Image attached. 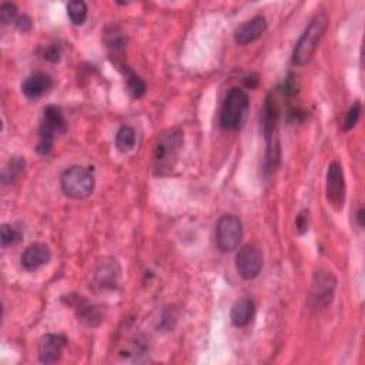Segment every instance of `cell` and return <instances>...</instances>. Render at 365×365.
<instances>
[{
	"mask_svg": "<svg viewBox=\"0 0 365 365\" xmlns=\"http://www.w3.org/2000/svg\"><path fill=\"white\" fill-rule=\"evenodd\" d=\"M183 141L184 134L180 128H169L159 136L153 149V170L156 176L163 177L173 173Z\"/></svg>",
	"mask_w": 365,
	"mask_h": 365,
	"instance_id": "cell-1",
	"label": "cell"
},
{
	"mask_svg": "<svg viewBox=\"0 0 365 365\" xmlns=\"http://www.w3.org/2000/svg\"><path fill=\"white\" fill-rule=\"evenodd\" d=\"M328 28V16L324 11H318L310 20L304 33L296 44L293 53V63L296 66H306L314 57L317 47L324 37Z\"/></svg>",
	"mask_w": 365,
	"mask_h": 365,
	"instance_id": "cell-2",
	"label": "cell"
},
{
	"mask_svg": "<svg viewBox=\"0 0 365 365\" xmlns=\"http://www.w3.org/2000/svg\"><path fill=\"white\" fill-rule=\"evenodd\" d=\"M250 107V97L247 92L240 88H233L227 92L222 110H220V126L225 130H240Z\"/></svg>",
	"mask_w": 365,
	"mask_h": 365,
	"instance_id": "cell-3",
	"label": "cell"
},
{
	"mask_svg": "<svg viewBox=\"0 0 365 365\" xmlns=\"http://www.w3.org/2000/svg\"><path fill=\"white\" fill-rule=\"evenodd\" d=\"M67 130V121L60 107L47 106L43 112V119L39 128L40 141L36 148V152L42 156H46L52 152L53 143L56 137L64 134Z\"/></svg>",
	"mask_w": 365,
	"mask_h": 365,
	"instance_id": "cell-4",
	"label": "cell"
},
{
	"mask_svg": "<svg viewBox=\"0 0 365 365\" xmlns=\"http://www.w3.org/2000/svg\"><path fill=\"white\" fill-rule=\"evenodd\" d=\"M60 184L67 197L82 200L93 193L96 179L90 169L83 166H71L61 174Z\"/></svg>",
	"mask_w": 365,
	"mask_h": 365,
	"instance_id": "cell-5",
	"label": "cell"
},
{
	"mask_svg": "<svg viewBox=\"0 0 365 365\" xmlns=\"http://www.w3.org/2000/svg\"><path fill=\"white\" fill-rule=\"evenodd\" d=\"M243 239V223L233 214H225L220 217L215 226V244L222 253L234 251Z\"/></svg>",
	"mask_w": 365,
	"mask_h": 365,
	"instance_id": "cell-6",
	"label": "cell"
},
{
	"mask_svg": "<svg viewBox=\"0 0 365 365\" xmlns=\"http://www.w3.org/2000/svg\"><path fill=\"white\" fill-rule=\"evenodd\" d=\"M337 278L330 271H318L314 275L311 291H310V307L311 310H321L328 307L335 294Z\"/></svg>",
	"mask_w": 365,
	"mask_h": 365,
	"instance_id": "cell-7",
	"label": "cell"
},
{
	"mask_svg": "<svg viewBox=\"0 0 365 365\" xmlns=\"http://www.w3.org/2000/svg\"><path fill=\"white\" fill-rule=\"evenodd\" d=\"M237 273L244 280H254L263 270L261 250L254 244H246L240 249L236 257Z\"/></svg>",
	"mask_w": 365,
	"mask_h": 365,
	"instance_id": "cell-8",
	"label": "cell"
},
{
	"mask_svg": "<svg viewBox=\"0 0 365 365\" xmlns=\"http://www.w3.org/2000/svg\"><path fill=\"white\" fill-rule=\"evenodd\" d=\"M327 198L328 203L340 211L345 203V177L344 170L338 162H333L327 172Z\"/></svg>",
	"mask_w": 365,
	"mask_h": 365,
	"instance_id": "cell-9",
	"label": "cell"
},
{
	"mask_svg": "<svg viewBox=\"0 0 365 365\" xmlns=\"http://www.w3.org/2000/svg\"><path fill=\"white\" fill-rule=\"evenodd\" d=\"M121 277V268L117 260H103L95 273V287L99 291H113L119 287Z\"/></svg>",
	"mask_w": 365,
	"mask_h": 365,
	"instance_id": "cell-10",
	"label": "cell"
},
{
	"mask_svg": "<svg viewBox=\"0 0 365 365\" xmlns=\"http://www.w3.org/2000/svg\"><path fill=\"white\" fill-rule=\"evenodd\" d=\"M278 119H280L278 102L273 95H268L265 99L264 107L261 110V128H263V134H264L267 144L280 141L278 133H277Z\"/></svg>",
	"mask_w": 365,
	"mask_h": 365,
	"instance_id": "cell-11",
	"label": "cell"
},
{
	"mask_svg": "<svg viewBox=\"0 0 365 365\" xmlns=\"http://www.w3.org/2000/svg\"><path fill=\"white\" fill-rule=\"evenodd\" d=\"M67 338L61 334H46L39 341V359L42 364H54L60 359L67 345Z\"/></svg>",
	"mask_w": 365,
	"mask_h": 365,
	"instance_id": "cell-12",
	"label": "cell"
},
{
	"mask_svg": "<svg viewBox=\"0 0 365 365\" xmlns=\"http://www.w3.org/2000/svg\"><path fill=\"white\" fill-rule=\"evenodd\" d=\"M267 28H268L267 19L264 16L258 15L237 28V30L234 33V40L240 46L250 44V43L256 42L257 39H260L265 33Z\"/></svg>",
	"mask_w": 365,
	"mask_h": 365,
	"instance_id": "cell-13",
	"label": "cell"
},
{
	"mask_svg": "<svg viewBox=\"0 0 365 365\" xmlns=\"http://www.w3.org/2000/svg\"><path fill=\"white\" fill-rule=\"evenodd\" d=\"M52 260L50 249L43 243L30 244L22 254L20 263L26 271H36Z\"/></svg>",
	"mask_w": 365,
	"mask_h": 365,
	"instance_id": "cell-14",
	"label": "cell"
},
{
	"mask_svg": "<svg viewBox=\"0 0 365 365\" xmlns=\"http://www.w3.org/2000/svg\"><path fill=\"white\" fill-rule=\"evenodd\" d=\"M53 88V79L47 73H35L22 83V92L28 99H39Z\"/></svg>",
	"mask_w": 365,
	"mask_h": 365,
	"instance_id": "cell-15",
	"label": "cell"
},
{
	"mask_svg": "<svg viewBox=\"0 0 365 365\" xmlns=\"http://www.w3.org/2000/svg\"><path fill=\"white\" fill-rule=\"evenodd\" d=\"M254 314H256L254 301L249 297H244V299H240L234 303V306L232 309L230 318H232L233 325H236L239 328H243V327H247L253 321Z\"/></svg>",
	"mask_w": 365,
	"mask_h": 365,
	"instance_id": "cell-16",
	"label": "cell"
},
{
	"mask_svg": "<svg viewBox=\"0 0 365 365\" xmlns=\"http://www.w3.org/2000/svg\"><path fill=\"white\" fill-rule=\"evenodd\" d=\"M75 307H76V316L83 325L89 328H95L102 324L103 311L100 307L89 304L83 299H78V303L75 304Z\"/></svg>",
	"mask_w": 365,
	"mask_h": 365,
	"instance_id": "cell-17",
	"label": "cell"
},
{
	"mask_svg": "<svg viewBox=\"0 0 365 365\" xmlns=\"http://www.w3.org/2000/svg\"><path fill=\"white\" fill-rule=\"evenodd\" d=\"M121 73L126 78V88H127L128 95L133 99H141L145 95V90H148L144 80L137 75V73H134L130 67L124 68Z\"/></svg>",
	"mask_w": 365,
	"mask_h": 365,
	"instance_id": "cell-18",
	"label": "cell"
},
{
	"mask_svg": "<svg viewBox=\"0 0 365 365\" xmlns=\"http://www.w3.org/2000/svg\"><path fill=\"white\" fill-rule=\"evenodd\" d=\"M136 131L130 126H123L119 128L116 134V148L121 153H128L134 149L136 145Z\"/></svg>",
	"mask_w": 365,
	"mask_h": 365,
	"instance_id": "cell-19",
	"label": "cell"
},
{
	"mask_svg": "<svg viewBox=\"0 0 365 365\" xmlns=\"http://www.w3.org/2000/svg\"><path fill=\"white\" fill-rule=\"evenodd\" d=\"M67 16L75 26L85 25L88 19V5L82 0H73L67 4Z\"/></svg>",
	"mask_w": 365,
	"mask_h": 365,
	"instance_id": "cell-20",
	"label": "cell"
},
{
	"mask_svg": "<svg viewBox=\"0 0 365 365\" xmlns=\"http://www.w3.org/2000/svg\"><path fill=\"white\" fill-rule=\"evenodd\" d=\"M26 169V163L25 159L22 157H13L11 159L9 164L6 166L4 174H2V180L5 184H12L15 183L18 179L22 177V174L25 173Z\"/></svg>",
	"mask_w": 365,
	"mask_h": 365,
	"instance_id": "cell-21",
	"label": "cell"
},
{
	"mask_svg": "<svg viewBox=\"0 0 365 365\" xmlns=\"http://www.w3.org/2000/svg\"><path fill=\"white\" fill-rule=\"evenodd\" d=\"M23 240V233L11 226V225H4L2 226V247H11L16 246Z\"/></svg>",
	"mask_w": 365,
	"mask_h": 365,
	"instance_id": "cell-22",
	"label": "cell"
},
{
	"mask_svg": "<svg viewBox=\"0 0 365 365\" xmlns=\"http://www.w3.org/2000/svg\"><path fill=\"white\" fill-rule=\"evenodd\" d=\"M18 20V8L13 4H4L0 6V22L4 26H9L11 23H16Z\"/></svg>",
	"mask_w": 365,
	"mask_h": 365,
	"instance_id": "cell-23",
	"label": "cell"
},
{
	"mask_svg": "<svg viewBox=\"0 0 365 365\" xmlns=\"http://www.w3.org/2000/svg\"><path fill=\"white\" fill-rule=\"evenodd\" d=\"M359 116H361V103L355 102L349 107V110H348V113L345 116V120H344V124H342V130L344 131H349L351 128H354L355 124L359 120Z\"/></svg>",
	"mask_w": 365,
	"mask_h": 365,
	"instance_id": "cell-24",
	"label": "cell"
},
{
	"mask_svg": "<svg viewBox=\"0 0 365 365\" xmlns=\"http://www.w3.org/2000/svg\"><path fill=\"white\" fill-rule=\"evenodd\" d=\"M310 227V211L303 210L296 218V229L299 234H304Z\"/></svg>",
	"mask_w": 365,
	"mask_h": 365,
	"instance_id": "cell-25",
	"label": "cell"
},
{
	"mask_svg": "<svg viewBox=\"0 0 365 365\" xmlns=\"http://www.w3.org/2000/svg\"><path fill=\"white\" fill-rule=\"evenodd\" d=\"M60 56H61V50L59 46L56 44H50L47 46L43 53H42V57L50 63H57L60 60Z\"/></svg>",
	"mask_w": 365,
	"mask_h": 365,
	"instance_id": "cell-26",
	"label": "cell"
},
{
	"mask_svg": "<svg viewBox=\"0 0 365 365\" xmlns=\"http://www.w3.org/2000/svg\"><path fill=\"white\" fill-rule=\"evenodd\" d=\"M16 28H18L20 32H23V33H26V32L32 30V28H33L32 19H30L28 15L19 16V18H18V20H16Z\"/></svg>",
	"mask_w": 365,
	"mask_h": 365,
	"instance_id": "cell-27",
	"label": "cell"
},
{
	"mask_svg": "<svg viewBox=\"0 0 365 365\" xmlns=\"http://www.w3.org/2000/svg\"><path fill=\"white\" fill-rule=\"evenodd\" d=\"M244 85L249 88V89H256L258 86V76L254 75V73H251V75L246 76L244 78Z\"/></svg>",
	"mask_w": 365,
	"mask_h": 365,
	"instance_id": "cell-28",
	"label": "cell"
},
{
	"mask_svg": "<svg viewBox=\"0 0 365 365\" xmlns=\"http://www.w3.org/2000/svg\"><path fill=\"white\" fill-rule=\"evenodd\" d=\"M355 220L358 223L359 227H364V220H365V211H364V207H359L358 211H357V215H355Z\"/></svg>",
	"mask_w": 365,
	"mask_h": 365,
	"instance_id": "cell-29",
	"label": "cell"
}]
</instances>
